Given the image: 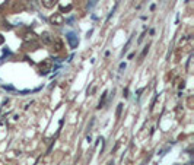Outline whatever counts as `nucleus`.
<instances>
[{
    "label": "nucleus",
    "instance_id": "nucleus-1",
    "mask_svg": "<svg viewBox=\"0 0 194 165\" xmlns=\"http://www.w3.org/2000/svg\"><path fill=\"white\" fill-rule=\"evenodd\" d=\"M51 67H53V63L50 60H44L40 64V73L41 75H47V73L51 72Z\"/></svg>",
    "mask_w": 194,
    "mask_h": 165
},
{
    "label": "nucleus",
    "instance_id": "nucleus-2",
    "mask_svg": "<svg viewBox=\"0 0 194 165\" xmlns=\"http://www.w3.org/2000/svg\"><path fill=\"white\" fill-rule=\"evenodd\" d=\"M50 22H51L53 25H56V27H60V25L64 24V18H63L61 13H54L53 16L50 18Z\"/></svg>",
    "mask_w": 194,
    "mask_h": 165
},
{
    "label": "nucleus",
    "instance_id": "nucleus-3",
    "mask_svg": "<svg viewBox=\"0 0 194 165\" xmlns=\"http://www.w3.org/2000/svg\"><path fill=\"white\" fill-rule=\"evenodd\" d=\"M40 38H41V41H42V44H45V46H48V44H53V41H54L53 35H51L50 32H42Z\"/></svg>",
    "mask_w": 194,
    "mask_h": 165
},
{
    "label": "nucleus",
    "instance_id": "nucleus-4",
    "mask_svg": "<svg viewBox=\"0 0 194 165\" xmlns=\"http://www.w3.org/2000/svg\"><path fill=\"white\" fill-rule=\"evenodd\" d=\"M67 41H69V44H70V47H72V48H74V47L77 46V42H79V41H77V37H76V35H74V34H67Z\"/></svg>",
    "mask_w": 194,
    "mask_h": 165
},
{
    "label": "nucleus",
    "instance_id": "nucleus-5",
    "mask_svg": "<svg viewBox=\"0 0 194 165\" xmlns=\"http://www.w3.org/2000/svg\"><path fill=\"white\" fill-rule=\"evenodd\" d=\"M41 2H42V6L47 7V9H53L59 3V0H41Z\"/></svg>",
    "mask_w": 194,
    "mask_h": 165
},
{
    "label": "nucleus",
    "instance_id": "nucleus-6",
    "mask_svg": "<svg viewBox=\"0 0 194 165\" xmlns=\"http://www.w3.org/2000/svg\"><path fill=\"white\" fill-rule=\"evenodd\" d=\"M53 46H54V50H56V51H61V50H63V41H61L60 38H56V40L53 41Z\"/></svg>",
    "mask_w": 194,
    "mask_h": 165
},
{
    "label": "nucleus",
    "instance_id": "nucleus-7",
    "mask_svg": "<svg viewBox=\"0 0 194 165\" xmlns=\"http://www.w3.org/2000/svg\"><path fill=\"white\" fill-rule=\"evenodd\" d=\"M72 5H67V6H61L60 7V13H64V12H70L72 10Z\"/></svg>",
    "mask_w": 194,
    "mask_h": 165
},
{
    "label": "nucleus",
    "instance_id": "nucleus-8",
    "mask_svg": "<svg viewBox=\"0 0 194 165\" xmlns=\"http://www.w3.org/2000/svg\"><path fill=\"white\" fill-rule=\"evenodd\" d=\"M147 51H149V46H146L145 47V50L142 51V54H140V59H145V56L147 54Z\"/></svg>",
    "mask_w": 194,
    "mask_h": 165
},
{
    "label": "nucleus",
    "instance_id": "nucleus-9",
    "mask_svg": "<svg viewBox=\"0 0 194 165\" xmlns=\"http://www.w3.org/2000/svg\"><path fill=\"white\" fill-rule=\"evenodd\" d=\"M121 108H123V105H118V110H117V117H120V114H121Z\"/></svg>",
    "mask_w": 194,
    "mask_h": 165
},
{
    "label": "nucleus",
    "instance_id": "nucleus-10",
    "mask_svg": "<svg viewBox=\"0 0 194 165\" xmlns=\"http://www.w3.org/2000/svg\"><path fill=\"white\" fill-rule=\"evenodd\" d=\"M5 42V38H3V35H0V44H3Z\"/></svg>",
    "mask_w": 194,
    "mask_h": 165
}]
</instances>
